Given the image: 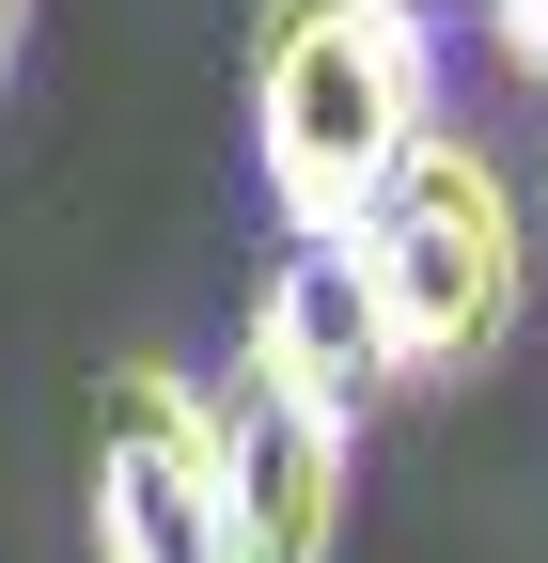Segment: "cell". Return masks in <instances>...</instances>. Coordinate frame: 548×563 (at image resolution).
<instances>
[{"label":"cell","instance_id":"1","mask_svg":"<svg viewBox=\"0 0 548 563\" xmlns=\"http://www.w3.org/2000/svg\"><path fill=\"white\" fill-rule=\"evenodd\" d=\"M439 141V47L407 0H266L251 16V173L283 235H361Z\"/></svg>","mask_w":548,"mask_h":563},{"label":"cell","instance_id":"2","mask_svg":"<svg viewBox=\"0 0 548 563\" xmlns=\"http://www.w3.org/2000/svg\"><path fill=\"white\" fill-rule=\"evenodd\" d=\"M361 282H376L392 376H470V361H502V329H517V298H533V203L502 188V157H486L470 125H439L424 157L376 188Z\"/></svg>","mask_w":548,"mask_h":563},{"label":"cell","instance_id":"3","mask_svg":"<svg viewBox=\"0 0 548 563\" xmlns=\"http://www.w3.org/2000/svg\"><path fill=\"white\" fill-rule=\"evenodd\" d=\"M95 563H235L220 407L173 361H110L95 391Z\"/></svg>","mask_w":548,"mask_h":563},{"label":"cell","instance_id":"4","mask_svg":"<svg viewBox=\"0 0 548 563\" xmlns=\"http://www.w3.org/2000/svg\"><path fill=\"white\" fill-rule=\"evenodd\" d=\"M220 407V501H235V563H329V532H346V422L361 407H314L283 376L204 391Z\"/></svg>","mask_w":548,"mask_h":563},{"label":"cell","instance_id":"5","mask_svg":"<svg viewBox=\"0 0 548 563\" xmlns=\"http://www.w3.org/2000/svg\"><path fill=\"white\" fill-rule=\"evenodd\" d=\"M235 361H251V376H283V391H314V407H361V391L392 376V344H376V282H361V235H283V266L251 282Z\"/></svg>","mask_w":548,"mask_h":563},{"label":"cell","instance_id":"6","mask_svg":"<svg viewBox=\"0 0 548 563\" xmlns=\"http://www.w3.org/2000/svg\"><path fill=\"white\" fill-rule=\"evenodd\" d=\"M470 16H486V63H502V79L548 95V0H470Z\"/></svg>","mask_w":548,"mask_h":563},{"label":"cell","instance_id":"7","mask_svg":"<svg viewBox=\"0 0 548 563\" xmlns=\"http://www.w3.org/2000/svg\"><path fill=\"white\" fill-rule=\"evenodd\" d=\"M17 32H32V0H0V79H17Z\"/></svg>","mask_w":548,"mask_h":563},{"label":"cell","instance_id":"8","mask_svg":"<svg viewBox=\"0 0 548 563\" xmlns=\"http://www.w3.org/2000/svg\"><path fill=\"white\" fill-rule=\"evenodd\" d=\"M533 298H548V188H533Z\"/></svg>","mask_w":548,"mask_h":563},{"label":"cell","instance_id":"9","mask_svg":"<svg viewBox=\"0 0 548 563\" xmlns=\"http://www.w3.org/2000/svg\"><path fill=\"white\" fill-rule=\"evenodd\" d=\"M407 16H439V0H407Z\"/></svg>","mask_w":548,"mask_h":563}]
</instances>
